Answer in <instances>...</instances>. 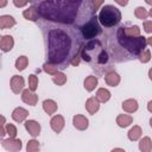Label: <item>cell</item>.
I'll return each mask as SVG.
<instances>
[{
  "instance_id": "obj_4",
  "label": "cell",
  "mask_w": 152,
  "mask_h": 152,
  "mask_svg": "<svg viewBox=\"0 0 152 152\" xmlns=\"http://www.w3.org/2000/svg\"><path fill=\"white\" fill-rule=\"evenodd\" d=\"M81 58L99 75L113 70V61L103 36L84 42L81 49Z\"/></svg>"
},
{
  "instance_id": "obj_20",
  "label": "cell",
  "mask_w": 152,
  "mask_h": 152,
  "mask_svg": "<svg viewBox=\"0 0 152 152\" xmlns=\"http://www.w3.org/2000/svg\"><path fill=\"white\" fill-rule=\"evenodd\" d=\"M43 109L49 114L52 115L56 110H57V103L53 100H45L43 102Z\"/></svg>"
},
{
  "instance_id": "obj_12",
  "label": "cell",
  "mask_w": 152,
  "mask_h": 152,
  "mask_svg": "<svg viewBox=\"0 0 152 152\" xmlns=\"http://www.w3.org/2000/svg\"><path fill=\"white\" fill-rule=\"evenodd\" d=\"M14 45V40H13V37L10 36V34H6V36H2L1 37V40H0V48L4 52H8L12 50Z\"/></svg>"
},
{
  "instance_id": "obj_7",
  "label": "cell",
  "mask_w": 152,
  "mask_h": 152,
  "mask_svg": "<svg viewBox=\"0 0 152 152\" xmlns=\"http://www.w3.org/2000/svg\"><path fill=\"white\" fill-rule=\"evenodd\" d=\"M1 145L5 150L11 151V152H17V151L21 150V141H20V139H15V138L2 139Z\"/></svg>"
},
{
  "instance_id": "obj_32",
  "label": "cell",
  "mask_w": 152,
  "mask_h": 152,
  "mask_svg": "<svg viewBox=\"0 0 152 152\" xmlns=\"http://www.w3.org/2000/svg\"><path fill=\"white\" fill-rule=\"evenodd\" d=\"M5 128H6V134H8L10 138H15V135H17V128H15L14 125L7 124Z\"/></svg>"
},
{
  "instance_id": "obj_22",
  "label": "cell",
  "mask_w": 152,
  "mask_h": 152,
  "mask_svg": "<svg viewBox=\"0 0 152 152\" xmlns=\"http://www.w3.org/2000/svg\"><path fill=\"white\" fill-rule=\"evenodd\" d=\"M96 84H97V78L95 77V76H88L86 80H84V88L88 90V91H91V90H94L95 89V87H96Z\"/></svg>"
},
{
  "instance_id": "obj_42",
  "label": "cell",
  "mask_w": 152,
  "mask_h": 152,
  "mask_svg": "<svg viewBox=\"0 0 152 152\" xmlns=\"http://www.w3.org/2000/svg\"><path fill=\"white\" fill-rule=\"evenodd\" d=\"M147 43H148V44H150V45L152 46V37H150V38L147 39Z\"/></svg>"
},
{
  "instance_id": "obj_15",
  "label": "cell",
  "mask_w": 152,
  "mask_h": 152,
  "mask_svg": "<svg viewBox=\"0 0 152 152\" xmlns=\"http://www.w3.org/2000/svg\"><path fill=\"white\" fill-rule=\"evenodd\" d=\"M72 124L77 129H87L88 128V119L84 118L83 115H75L72 118Z\"/></svg>"
},
{
  "instance_id": "obj_24",
  "label": "cell",
  "mask_w": 152,
  "mask_h": 152,
  "mask_svg": "<svg viewBox=\"0 0 152 152\" xmlns=\"http://www.w3.org/2000/svg\"><path fill=\"white\" fill-rule=\"evenodd\" d=\"M139 148H140V151H144V152H150L152 150V142H151L148 137H145L140 140Z\"/></svg>"
},
{
  "instance_id": "obj_19",
  "label": "cell",
  "mask_w": 152,
  "mask_h": 152,
  "mask_svg": "<svg viewBox=\"0 0 152 152\" xmlns=\"http://www.w3.org/2000/svg\"><path fill=\"white\" fill-rule=\"evenodd\" d=\"M122 109L127 113H134L137 109H138V102L133 99H129V100H126L124 103H122Z\"/></svg>"
},
{
  "instance_id": "obj_29",
  "label": "cell",
  "mask_w": 152,
  "mask_h": 152,
  "mask_svg": "<svg viewBox=\"0 0 152 152\" xmlns=\"http://www.w3.org/2000/svg\"><path fill=\"white\" fill-rule=\"evenodd\" d=\"M43 70L46 71V72L50 74V75H55V74L58 71V68H57L56 65H53V64L46 62V63H44V65H43Z\"/></svg>"
},
{
  "instance_id": "obj_14",
  "label": "cell",
  "mask_w": 152,
  "mask_h": 152,
  "mask_svg": "<svg viewBox=\"0 0 152 152\" xmlns=\"http://www.w3.org/2000/svg\"><path fill=\"white\" fill-rule=\"evenodd\" d=\"M28 115V112L23 108V107H17L13 112H12V119L17 122H23Z\"/></svg>"
},
{
  "instance_id": "obj_35",
  "label": "cell",
  "mask_w": 152,
  "mask_h": 152,
  "mask_svg": "<svg viewBox=\"0 0 152 152\" xmlns=\"http://www.w3.org/2000/svg\"><path fill=\"white\" fill-rule=\"evenodd\" d=\"M27 2H30V0H13V5L15 7H24Z\"/></svg>"
},
{
  "instance_id": "obj_16",
  "label": "cell",
  "mask_w": 152,
  "mask_h": 152,
  "mask_svg": "<svg viewBox=\"0 0 152 152\" xmlns=\"http://www.w3.org/2000/svg\"><path fill=\"white\" fill-rule=\"evenodd\" d=\"M15 25V19L8 14H4L0 17V28L5 30V28H11L12 26Z\"/></svg>"
},
{
  "instance_id": "obj_30",
  "label": "cell",
  "mask_w": 152,
  "mask_h": 152,
  "mask_svg": "<svg viewBox=\"0 0 152 152\" xmlns=\"http://www.w3.org/2000/svg\"><path fill=\"white\" fill-rule=\"evenodd\" d=\"M37 87H38V77L32 74V75L28 76V88L32 91H34L37 89Z\"/></svg>"
},
{
  "instance_id": "obj_43",
  "label": "cell",
  "mask_w": 152,
  "mask_h": 152,
  "mask_svg": "<svg viewBox=\"0 0 152 152\" xmlns=\"http://www.w3.org/2000/svg\"><path fill=\"white\" fill-rule=\"evenodd\" d=\"M145 1H146L148 5H152V0H145Z\"/></svg>"
},
{
  "instance_id": "obj_45",
  "label": "cell",
  "mask_w": 152,
  "mask_h": 152,
  "mask_svg": "<svg viewBox=\"0 0 152 152\" xmlns=\"http://www.w3.org/2000/svg\"><path fill=\"white\" fill-rule=\"evenodd\" d=\"M150 126H151V127H152V118H151V119H150Z\"/></svg>"
},
{
  "instance_id": "obj_41",
  "label": "cell",
  "mask_w": 152,
  "mask_h": 152,
  "mask_svg": "<svg viewBox=\"0 0 152 152\" xmlns=\"http://www.w3.org/2000/svg\"><path fill=\"white\" fill-rule=\"evenodd\" d=\"M148 76H150V80L152 81V68L150 69V71H148Z\"/></svg>"
},
{
  "instance_id": "obj_13",
  "label": "cell",
  "mask_w": 152,
  "mask_h": 152,
  "mask_svg": "<svg viewBox=\"0 0 152 152\" xmlns=\"http://www.w3.org/2000/svg\"><path fill=\"white\" fill-rule=\"evenodd\" d=\"M104 81L108 86L110 87H116L119 83H120V77L119 75L114 71V70H110L108 71L107 74H104Z\"/></svg>"
},
{
  "instance_id": "obj_40",
  "label": "cell",
  "mask_w": 152,
  "mask_h": 152,
  "mask_svg": "<svg viewBox=\"0 0 152 152\" xmlns=\"http://www.w3.org/2000/svg\"><path fill=\"white\" fill-rule=\"evenodd\" d=\"M147 109H148V112L152 113V101H150V102L147 103Z\"/></svg>"
},
{
  "instance_id": "obj_11",
  "label": "cell",
  "mask_w": 152,
  "mask_h": 152,
  "mask_svg": "<svg viewBox=\"0 0 152 152\" xmlns=\"http://www.w3.org/2000/svg\"><path fill=\"white\" fill-rule=\"evenodd\" d=\"M23 15H24L25 19L31 20V21H38V20L42 19V17L39 15L38 11H37V8H36L34 6H31V7H28L27 10H25V11L23 12Z\"/></svg>"
},
{
  "instance_id": "obj_17",
  "label": "cell",
  "mask_w": 152,
  "mask_h": 152,
  "mask_svg": "<svg viewBox=\"0 0 152 152\" xmlns=\"http://www.w3.org/2000/svg\"><path fill=\"white\" fill-rule=\"evenodd\" d=\"M51 128L56 132V133H59L62 129H63V127H64V119H63V116H61V115H55L52 119H51Z\"/></svg>"
},
{
  "instance_id": "obj_34",
  "label": "cell",
  "mask_w": 152,
  "mask_h": 152,
  "mask_svg": "<svg viewBox=\"0 0 152 152\" xmlns=\"http://www.w3.org/2000/svg\"><path fill=\"white\" fill-rule=\"evenodd\" d=\"M26 150L28 152H33V151H38L39 150V144L37 140H30L27 142V146H26Z\"/></svg>"
},
{
  "instance_id": "obj_21",
  "label": "cell",
  "mask_w": 152,
  "mask_h": 152,
  "mask_svg": "<svg viewBox=\"0 0 152 152\" xmlns=\"http://www.w3.org/2000/svg\"><path fill=\"white\" fill-rule=\"evenodd\" d=\"M133 121V118L131 115H127V114H121L116 118V124L120 126V127H127L128 125H131Z\"/></svg>"
},
{
  "instance_id": "obj_31",
  "label": "cell",
  "mask_w": 152,
  "mask_h": 152,
  "mask_svg": "<svg viewBox=\"0 0 152 152\" xmlns=\"http://www.w3.org/2000/svg\"><path fill=\"white\" fill-rule=\"evenodd\" d=\"M134 14L138 19H146L147 15H148V12L144 7H137L135 11H134Z\"/></svg>"
},
{
  "instance_id": "obj_33",
  "label": "cell",
  "mask_w": 152,
  "mask_h": 152,
  "mask_svg": "<svg viewBox=\"0 0 152 152\" xmlns=\"http://www.w3.org/2000/svg\"><path fill=\"white\" fill-rule=\"evenodd\" d=\"M150 58H151V55H150V50H147V49H145V50L139 55V57H138V59H139L140 62H142V63H147V62L150 61Z\"/></svg>"
},
{
  "instance_id": "obj_23",
  "label": "cell",
  "mask_w": 152,
  "mask_h": 152,
  "mask_svg": "<svg viewBox=\"0 0 152 152\" xmlns=\"http://www.w3.org/2000/svg\"><path fill=\"white\" fill-rule=\"evenodd\" d=\"M96 99L100 101V102H107L109 99H110V93L109 90L104 89V88H101L97 90V94H96Z\"/></svg>"
},
{
  "instance_id": "obj_38",
  "label": "cell",
  "mask_w": 152,
  "mask_h": 152,
  "mask_svg": "<svg viewBox=\"0 0 152 152\" xmlns=\"http://www.w3.org/2000/svg\"><path fill=\"white\" fill-rule=\"evenodd\" d=\"M116 4H119L120 6H126L128 4V0H115Z\"/></svg>"
},
{
  "instance_id": "obj_8",
  "label": "cell",
  "mask_w": 152,
  "mask_h": 152,
  "mask_svg": "<svg viewBox=\"0 0 152 152\" xmlns=\"http://www.w3.org/2000/svg\"><path fill=\"white\" fill-rule=\"evenodd\" d=\"M10 86H11V89H12V91H13L14 94H19V93L23 90V88H24V78H23L21 76L14 75V76H12V78H11Z\"/></svg>"
},
{
  "instance_id": "obj_5",
  "label": "cell",
  "mask_w": 152,
  "mask_h": 152,
  "mask_svg": "<svg viewBox=\"0 0 152 152\" xmlns=\"http://www.w3.org/2000/svg\"><path fill=\"white\" fill-rule=\"evenodd\" d=\"M121 20V12L113 5H104L99 13V21L104 28L115 27Z\"/></svg>"
},
{
  "instance_id": "obj_3",
  "label": "cell",
  "mask_w": 152,
  "mask_h": 152,
  "mask_svg": "<svg viewBox=\"0 0 152 152\" xmlns=\"http://www.w3.org/2000/svg\"><path fill=\"white\" fill-rule=\"evenodd\" d=\"M108 30L110 31L103 33V37L113 62L122 63L138 59L139 55L146 49L147 39L144 36L132 37L126 34L125 25Z\"/></svg>"
},
{
  "instance_id": "obj_9",
  "label": "cell",
  "mask_w": 152,
  "mask_h": 152,
  "mask_svg": "<svg viewBox=\"0 0 152 152\" xmlns=\"http://www.w3.org/2000/svg\"><path fill=\"white\" fill-rule=\"evenodd\" d=\"M21 100H23V102H25L30 106H36L38 102V96L34 93H32L31 89H25L21 93Z\"/></svg>"
},
{
  "instance_id": "obj_10",
  "label": "cell",
  "mask_w": 152,
  "mask_h": 152,
  "mask_svg": "<svg viewBox=\"0 0 152 152\" xmlns=\"http://www.w3.org/2000/svg\"><path fill=\"white\" fill-rule=\"evenodd\" d=\"M25 128H26V131L32 137L39 135V132H40V125H39V122H37L34 120H27V121H25Z\"/></svg>"
},
{
  "instance_id": "obj_28",
  "label": "cell",
  "mask_w": 152,
  "mask_h": 152,
  "mask_svg": "<svg viewBox=\"0 0 152 152\" xmlns=\"http://www.w3.org/2000/svg\"><path fill=\"white\" fill-rule=\"evenodd\" d=\"M125 32H126V34L132 36V37L140 36V28H139V26H137V25H133V26H131V27L125 26Z\"/></svg>"
},
{
  "instance_id": "obj_46",
  "label": "cell",
  "mask_w": 152,
  "mask_h": 152,
  "mask_svg": "<svg viewBox=\"0 0 152 152\" xmlns=\"http://www.w3.org/2000/svg\"><path fill=\"white\" fill-rule=\"evenodd\" d=\"M148 14H150V15H151V17H152V10H151V11H150V12H148Z\"/></svg>"
},
{
  "instance_id": "obj_36",
  "label": "cell",
  "mask_w": 152,
  "mask_h": 152,
  "mask_svg": "<svg viewBox=\"0 0 152 152\" xmlns=\"http://www.w3.org/2000/svg\"><path fill=\"white\" fill-rule=\"evenodd\" d=\"M144 30L147 33H152V21H145L144 23Z\"/></svg>"
},
{
  "instance_id": "obj_25",
  "label": "cell",
  "mask_w": 152,
  "mask_h": 152,
  "mask_svg": "<svg viewBox=\"0 0 152 152\" xmlns=\"http://www.w3.org/2000/svg\"><path fill=\"white\" fill-rule=\"evenodd\" d=\"M140 135H141V128L139 126H133V128H131L128 132V139L133 140V141L138 140L140 138Z\"/></svg>"
},
{
  "instance_id": "obj_2",
  "label": "cell",
  "mask_w": 152,
  "mask_h": 152,
  "mask_svg": "<svg viewBox=\"0 0 152 152\" xmlns=\"http://www.w3.org/2000/svg\"><path fill=\"white\" fill-rule=\"evenodd\" d=\"M39 15L50 21L82 27L96 13L93 0H30Z\"/></svg>"
},
{
  "instance_id": "obj_39",
  "label": "cell",
  "mask_w": 152,
  "mask_h": 152,
  "mask_svg": "<svg viewBox=\"0 0 152 152\" xmlns=\"http://www.w3.org/2000/svg\"><path fill=\"white\" fill-rule=\"evenodd\" d=\"M6 4H7V0H0V7L1 8H4L6 6Z\"/></svg>"
},
{
  "instance_id": "obj_6",
  "label": "cell",
  "mask_w": 152,
  "mask_h": 152,
  "mask_svg": "<svg viewBox=\"0 0 152 152\" xmlns=\"http://www.w3.org/2000/svg\"><path fill=\"white\" fill-rule=\"evenodd\" d=\"M82 38L84 42L90 40V39H95V38H100L103 36V30H102V25L99 21V17L94 15L89 21H87L82 27H80Z\"/></svg>"
},
{
  "instance_id": "obj_37",
  "label": "cell",
  "mask_w": 152,
  "mask_h": 152,
  "mask_svg": "<svg viewBox=\"0 0 152 152\" xmlns=\"http://www.w3.org/2000/svg\"><path fill=\"white\" fill-rule=\"evenodd\" d=\"M103 0H93V4H94V7H95V11L99 10V7L102 5Z\"/></svg>"
},
{
  "instance_id": "obj_18",
  "label": "cell",
  "mask_w": 152,
  "mask_h": 152,
  "mask_svg": "<svg viewBox=\"0 0 152 152\" xmlns=\"http://www.w3.org/2000/svg\"><path fill=\"white\" fill-rule=\"evenodd\" d=\"M100 108V104H99V100L95 99V97H90L87 100L86 102V109L89 112V114H95Z\"/></svg>"
},
{
  "instance_id": "obj_26",
  "label": "cell",
  "mask_w": 152,
  "mask_h": 152,
  "mask_svg": "<svg viewBox=\"0 0 152 152\" xmlns=\"http://www.w3.org/2000/svg\"><path fill=\"white\" fill-rule=\"evenodd\" d=\"M52 81H53V83H56L57 86H63V84L66 82V76H65L63 72L57 71L55 75H52Z\"/></svg>"
},
{
  "instance_id": "obj_27",
  "label": "cell",
  "mask_w": 152,
  "mask_h": 152,
  "mask_svg": "<svg viewBox=\"0 0 152 152\" xmlns=\"http://www.w3.org/2000/svg\"><path fill=\"white\" fill-rule=\"evenodd\" d=\"M28 64V59L26 56H20L17 61H15V69H18L19 71L24 70Z\"/></svg>"
},
{
  "instance_id": "obj_44",
  "label": "cell",
  "mask_w": 152,
  "mask_h": 152,
  "mask_svg": "<svg viewBox=\"0 0 152 152\" xmlns=\"http://www.w3.org/2000/svg\"><path fill=\"white\" fill-rule=\"evenodd\" d=\"M113 151H124V148H114Z\"/></svg>"
},
{
  "instance_id": "obj_1",
  "label": "cell",
  "mask_w": 152,
  "mask_h": 152,
  "mask_svg": "<svg viewBox=\"0 0 152 152\" xmlns=\"http://www.w3.org/2000/svg\"><path fill=\"white\" fill-rule=\"evenodd\" d=\"M40 31L44 36L46 62L58 69H66L72 59L81 52L84 44L81 31L77 26L63 23L38 20Z\"/></svg>"
}]
</instances>
